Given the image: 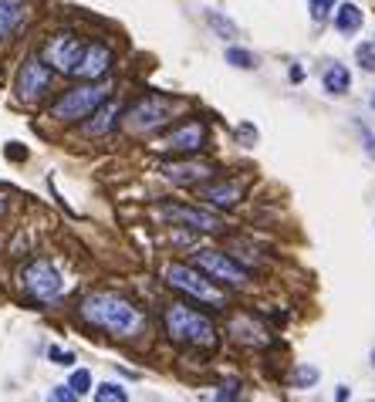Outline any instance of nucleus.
<instances>
[{
    "mask_svg": "<svg viewBox=\"0 0 375 402\" xmlns=\"http://www.w3.org/2000/svg\"><path fill=\"white\" fill-rule=\"evenodd\" d=\"M81 318L88 325L115 335V338H132L146 325L142 311L135 304H128L125 298H119V294H88L81 301Z\"/></svg>",
    "mask_w": 375,
    "mask_h": 402,
    "instance_id": "obj_1",
    "label": "nucleus"
},
{
    "mask_svg": "<svg viewBox=\"0 0 375 402\" xmlns=\"http://www.w3.org/2000/svg\"><path fill=\"white\" fill-rule=\"evenodd\" d=\"M166 335L176 345H190V349H217V328L213 321L200 315L190 304H169L166 308Z\"/></svg>",
    "mask_w": 375,
    "mask_h": 402,
    "instance_id": "obj_2",
    "label": "nucleus"
},
{
    "mask_svg": "<svg viewBox=\"0 0 375 402\" xmlns=\"http://www.w3.org/2000/svg\"><path fill=\"white\" fill-rule=\"evenodd\" d=\"M108 95H112V88H108V85H99V81L68 88L61 99L51 105V119H58V122H85L99 105L108 101Z\"/></svg>",
    "mask_w": 375,
    "mask_h": 402,
    "instance_id": "obj_3",
    "label": "nucleus"
},
{
    "mask_svg": "<svg viewBox=\"0 0 375 402\" xmlns=\"http://www.w3.org/2000/svg\"><path fill=\"white\" fill-rule=\"evenodd\" d=\"M166 280H169V287L183 291V294L193 298V301L210 304V308H226V294L213 284V277H203L200 271L190 267V264H169V267H166Z\"/></svg>",
    "mask_w": 375,
    "mask_h": 402,
    "instance_id": "obj_4",
    "label": "nucleus"
},
{
    "mask_svg": "<svg viewBox=\"0 0 375 402\" xmlns=\"http://www.w3.org/2000/svg\"><path fill=\"white\" fill-rule=\"evenodd\" d=\"M169 119H173V101L162 99V95H146L125 112L122 126L132 135H146V132H156L159 126H166Z\"/></svg>",
    "mask_w": 375,
    "mask_h": 402,
    "instance_id": "obj_5",
    "label": "nucleus"
},
{
    "mask_svg": "<svg viewBox=\"0 0 375 402\" xmlns=\"http://www.w3.org/2000/svg\"><path fill=\"white\" fill-rule=\"evenodd\" d=\"M21 280H24V291L34 298V301H58L61 298V287H65V280L58 274V267L51 264V260H31L24 271H21Z\"/></svg>",
    "mask_w": 375,
    "mask_h": 402,
    "instance_id": "obj_6",
    "label": "nucleus"
},
{
    "mask_svg": "<svg viewBox=\"0 0 375 402\" xmlns=\"http://www.w3.org/2000/svg\"><path fill=\"white\" fill-rule=\"evenodd\" d=\"M85 41H78L75 34H54L48 44H44V61L51 65V72H61V75H75L81 58H85Z\"/></svg>",
    "mask_w": 375,
    "mask_h": 402,
    "instance_id": "obj_7",
    "label": "nucleus"
},
{
    "mask_svg": "<svg viewBox=\"0 0 375 402\" xmlns=\"http://www.w3.org/2000/svg\"><path fill=\"white\" fill-rule=\"evenodd\" d=\"M51 92V65L44 58H27L17 72V99L24 105H38Z\"/></svg>",
    "mask_w": 375,
    "mask_h": 402,
    "instance_id": "obj_8",
    "label": "nucleus"
},
{
    "mask_svg": "<svg viewBox=\"0 0 375 402\" xmlns=\"http://www.w3.org/2000/svg\"><path fill=\"white\" fill-rule=\"evenodd\" d=\"M193 264H197L206 277H213V280H220V284H230V287H240V284L247 280V271L220 251H197Z\"/></svg>",
    "mask_w": 375,
    "mask_h": 402,
    "instance_id": "obj_9",
    "label": "nucleus"
},
{
    "mask_svg": "<svg viewBox=\"0 0 375 402\" xmlns=\"http://www.w3.org/2000/svg\"><path fill=\"white\" fill-rule=\"evenodd\" d=\"M169 224L190 226V230H200V233H220L224 230V220L210 210H197V206H183V203H166L159 210Z\"/></svg>",
    "mask_w": 375,
    "mask_h": 402,
    "instance_id": "obj_10",
    "label": "nucleus"
},
{
    "mask_svg": "<svg viewBox=\"0 0 375 402\" xmlns=\"http://www.w3.org/2000/svg\"><path fill=\"white\" fill-rule=\"evenodd\" d=\"M166 149L173 152H183V156H190V152H200L206 146V126L203 122H183L179 128H173L169 135H166V142H162Z\"/></svg>",
    "mask_w": 375,
    "mask_h": 402,
    "instance_id": "obj_11",
    "label": "nucleus"
},
{
    "mask_svg": "<svg viewBox=\"0 0 375 402\" xmlns=\"http://www.w3.org/2000/svg\"><path fill=\"white\" fill-rule=\"evenodd\" d=\"M213 173H217V166H210V162H166L162 166V176L176 186H200Z\"/></svg>",
    "mask_w": 375,
    "mask_h": 402,
    "instance_id": "obj_12",
    "label": "nucleus"
},
{
    "mask_svg": "<svg viewBox=\"0 0 375 402\" xmlns=\"http://www.w3.org/2000/svg\"><path fill=\"white\" fill-rule=\"evenodd\" d=\"M112 72V51L105 48V44H88L85 48V58H81V65H78V78H85V81H99L101 75H108Z\"/></svg>",
    "mask_w": 375,
    "mask_h": 402,
    "instance_id": "obj_13",
    "label": "nucleus"
},
{
    "mask_svg": "<svg viewBox=\"0 0 375 402\" xmlns=\"http://www.w3.org/2000/svg\"><path fill=\"white\" fill-rule=\"evenodd\" d=\"M230 335H233L240 345H250V349H264V345L271 342L267 328L260 325V321H253L250 315H240V318H233V325H230Z\"/></svg>",
    "mask_w": 375,
    "mask_h": 402,
    "instance_id": "obj_14",
    "label": "nucleus"
},
{
    "mask_svg": "<svg viewBox=\"0 0 375 402\" xmlns=\"http://www.w3.org/2000/svg\"><path fill=\"white\" fill-rule=\"evenodd\" d=\"M244 196V183L240 179H226V183H213V186H206L203 190V200L210 203V206H233V203H240Z\"/></svg>",
    "mask_w": 375,
    "mask_h": 402,
    "instance_id": "obj_15",
    "label": "nucleus"
},
{
    "mask_svg": "<svg viewBox=\"0 0 375 402\" xmlns=\"http://www.w3.org/2000/svg\"><path fill=\"white\" fill-rule=\"evenodd\" d=\"M27 17V0H0V41H7Z\"/></svg>",
    "mask_w": 375,
    "mask_h": 402,
    "instance_id": "obj_16",
    "label": "nucleus"
},
{
    "mask_svg": "<svg viewBox=\"0 0 375 402\" xmlns=\"http://www.w3.org/2000/svg\"><path fill=\"white\" fill-rule=\"evenodd\" d=\"M115 115H119V105H115V101L99 105V108L85 119V135H105L108 128L115 126Z\"/></svg>",
    "mask_w": 375,
    "mask_h": 402,
    "instance_id": "obj_17",
    "label": "nucleus"
},
{
    "mask_svg": "<svg viewBox=\"0 0 375 402\" xmlns=\"http://www.w3.org/2000/svg\"><path fill=\"white\" fill-rule=\"evenodd\" d=\"M325 88L331 92V95H345L351 88V75H349V68L345 65H328L325 68Z\"/></svg>",
    "mask_w": 375,
    "mask_h": 402,
    "instance_id": "obj_18",
    "label": "nucleus"
},
{
    "mask_svg": "<svg viewBox=\"0 0 375 402\" xmlns=\"http://www.w3.org/2000/svg\"><path fill=\"white\" fill-rule=\"evenodd\" d=\"M335 27H338V34H355L362 27V10L355 3H342L335 14Z\"/></svg>",
    "mask_w": 375,
    "mask_h": 402,
    "instance_id": "obj_19",
    "label": "nucleus"
},
{
    "mask_svg": "<svg viewBox=\"0 0 375 402\" xmlns=\"http://www.w3.org/2000/svg\"><path fill=\"white\" fill-rule=\"evenodd\" d=\"M95 402H128V392L122 385H115V382H101L95 389Z\"/></svg>",
    "mask_w": 375,
    "mask_h": 402,
    "instance_id": "obj_20",
    "label": "nucleus"
},
{
    "mask_svg": "<svg viewBox=\"0 0 375 402\" xmlns=\"http://www.w3.org/2000/svg\"><path fill=\"white\" fill-rule=\"evenodd\" d=\"M226 61H230L233 68H244V72H253V68H257V58L244 48H230L226 51Z\"/></svg>",
    "mask_w": 375,
    "mask_h": 402,
    "instance_id": "obj_21",
    "label": "nucleus"
},
{
    "mask_svg": "<svg viewBox=\"0 0 375 402\" xmlns=\"http://www.w3.org/2000/svg\"><path fill=\"white\" fill-rule=\"evenodd\" d=\"M68 385L75 389L78 396H85V392L92 389V372H88V369H75V372H72V378H68Z\"/></svg>",
    "mask_w": 375,
    "mask_h": 402,
    "instance_id": "obj_22",
    "label": "nucleus"
},
{
    "mask_svg": "<svg viewBox=\"0 0 375 402\" xmlns=\"http://www.w3.org/2000/svg\"><path fill=\"white\" fill-rule=\"evenodd\" d=\"M315 382H318V369H311V365L294 369V385H298V389H311Z\"/></svg>",
    "mask_w": 375,
    "mask_h": 402,
    "instance_id": "obj_23",
    "label": "nucleus"
},
{
    "mask_svg": "<svg viewBox=\"0 0 375 402\" xmlns=\"http://www.w3.org/2000/svg\"><path fill=\"white\" fill-rule=\"evenodd\" d=\"M311 3V21H328L335 10V0H308Z\"/></svg>",
    "mask_w": 375,
    "mask_h": 402,
    "instance_id": "obj_24",
    "label": "nucleus"
},
{
    "mask_svg": "<svg viewBox=\"0 0 375 402\" xmlns=\"http://www.w3.org/2000/svg\"><path fill=\"white\" fill-rule=\"evenodd\" d=\"M210 24L220 31V37H233V34H237V24H233V21H226L224 14H210Z\"/></svg>",
    "mask_w": 375,
    "mask_h": 402,
    "instance_id": "obj_25",
    "label": "nucleus"
},
{
    "mask_svg": "<svg viewBox=\"0 0 375 402\" xmlns=\"http://www.w3.org/2000/svg\"><path fill=\"white\" fill-rule=\"evenodd\" d=\"M75 399H78L75 389H72V385H61V389H54V392H51L48 402H75Z\"/></svg>",
    "mask_w": 375,
    "mask_h": 402,
    "instance_id": "obj_26",
    "label": "nucleus"
},
{
    "mask_svg": "<svg viewBox=\"0 0 375 402\" xmlns=\"http://www.w3.org/2000/svg\"><path fill=\"white\" fill-rule=\"evenodd\" d=\"M358 61H362V68H365V72H375V48H372V44L358 48Z\"/></svg>",
    "mask_w": 375,
    "mask_h": 402,
    "instance_id": "obj_27",
    "label": "nucleus"
},
{
    "mask_svg": "<svg viewBox=\"0 0 375 402\" xmlns=\"http://www.w3.org/2000/svg\"><path fill=\"white\" fill-rule=\"evenodd\" d=\"M358 132H362V142H365V152H369V156H375V135H372V128L365 126V122H358Z\"/></svg>",
    "mask_w": 375,
    "mask_h": 402,
    "instance_id": "obj_28",
    "label": "nucleus"
},
{
    "mask_svg": "<svg viewBox=\"0 0 375 402\" xmlns=\"http://www.w3.org/2000/svg\"><path fill=\"white\" fill-rule=\"evenodd\" d=\"M51 362H54V365H75V355L72 352H61V349H51Z\"/></svg>",
    "mask_w": 375,
    "mask_h": 402,
    "instance_id": "obj_29",
    "label": "nucleus"
},
{
    "mask_svg": "<svg viewBox=\"0 0 375 402\" xmlns=\"http://www.w3.org/2000/svg\"><path fill=\"white\" fill-rule=\"evenodd\" d=\"M233 399H237V385H233V382H226L224 389L213 396V402H233Z\"/></svg>",
    "mask_w": 375,
    "mask_h": 402,
    "instance_id": "obj_30",
    "label": "nucleus"
},
{
    "mask_svg": "<svg viewBox=\"0 0 375 402\" xmlns=\"http://www.w3.org/2000/svg\"><path fill=\"white\" fill-rule=\"evenodd\" d=\"M7 159H27V149L24 146H14V142H7Z\"/></svg>",
    "mask_w": 375,
    "mask_h": 402,
    "instance_id": "obj_31",
    "label": "nucleus"
},
{
    "mask_svg": "<svg viewBox=\"0 0 375 402\" xmlns=\"http://www.w3.org/2000/svg\"><path fill=\"white\" fill-rule=\"evenodd\" d=\"M349 396H351V392H349V385H338V389H335V402H345Z\"/></svg>",
    "mask_w": 375,
    "mask_h": 402,
    "instance_id": "obj_32",
    "label": "nucleus"
},
{
    "mask_svg": "<svg viewBox=\"0 0 375 402\" xmlns=\"http://www.w3.org/2000/svg\"><path fill=\"white\" fill-rule=\"evenodd\" d=\"M7 210H10V200H7V193H0V220L7 217Z\"/></svg>",
    "mask_w": 375,
    "mask_h": 402,
    "instance_id": "obj_33",
    "label": "nucleus"
},
{
    "mask_svg": "<svg viewBox=\"0 0 375 402\" xmlns=\"http://www.w3.org/2000/svg\"><path fill=\"white\" fill-rule=\"evenodd\" d=\"M301 78H304V68H298V65H294V68H291V81H301Z\"/></svg>",
    "mask_w": 375,
    "mask_h": 402,
    "instance_id": "obj_34",
    "label": "nucleus"
},
{
    "mask_svg": "<svg viewBox=\"0 0 375 402\" xmlns=\"http://www.w3.org/2000/svg\"><path fill=\"white\" fill-rule=\"evenodd\" d=\"M369 105H372V108H375V92H372V99H369Z\"/></svg>",
    "mask_w": 375,
    "mask_h": 402,
    "instance_id": "obj_35",
    "label": "nucleus"
},
{
    "mask_svg": "<svg viewBox=\"0 0 375 402\" xmlns=\"http://www.w3.org/2000/svg\"><path fill=\"white\" fill-rule=\"evenodd\" d=\"M372 365H375V352H372Z\"/></svg>",
    "mask_w": 375,
    "mask_h": 402,
    "instance_id": "obj_36",
    "label": "nucleus"
},
{
    "mask_svg": "<svg viewBox=\"0 0 375 402\" xmlns=\"http://www.w3.org/2000/svg\"><path fill=\"white\" fill-rule=\"evenodd\" d=\"M369 402H375V399H369Z\"/></svg>",
    "mask_w": 375,
    "mask_h": 402,
    "instance_id": "obj_37",
    "label": "nucleus"
}]
</instances>
